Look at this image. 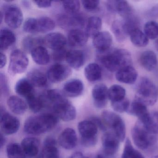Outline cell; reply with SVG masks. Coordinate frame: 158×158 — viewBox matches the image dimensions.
<instances>
[{"label":"cell","instance_id":"6da1fadb","mask_svg":"<svg viewBox=\"0 0 158 158\" xmlns=\"http://www.w3.org/2000/svg\"><path fill=\"white\" fill-rule=\"evenodd\" d=\"M97 59L101 65L112 73L132 65L131 53L124 49L110 48L106 51L98 52Z\"/></svg>","mask_w":158,"mask_h":158},{"label":"cell","instance_id":"7a4b0ae2","mask_svg":"<svg viewBox=\"0 0 158 158\" xmlns=\"http://www.w3.org/2000/svg\"><path fill=\"white\" fill-rule=\"evenodd\" d=\"M58 118L54 114L51 113L31 116L26 121L24 130L29 135L43 134L55 127L58 123Z\"/></svg>","mask_w":158,"mask_h":158},{"label":"cell","instance_id":"3957f363","mask_svg":"<svg viewBox=\"0 0 158 158\" xmlns=\"http://www.w3.org/2000/svg\"><path fill=\"white\" fill-rule=\"evenodd\" d=\"M158 98V90L155 84L148 77H142L137 86L135 100L146 106H152Z\"/></svg>","mask_w":158,"mask_h":158},{"label":"cell","instance_id":"277c9868","mask_svg":"<svg viewBox=\"0 0 158 158\" xmlns=\"http://www.w3.org/2000/svg\"><path fill=\"white\" fill-rule=\"evenodd\" d=\"M131 135L134 144L142 150L147 151L157 143L156 135L148 131L139 120L132 128Z\"/></svg>","mask_w":158,"mask_h":158},{"label":"cell","instance_id":"5b68a950","mask_svg":"<svg viewBox=\"0 0 158 158\" xmlns=\"http://www.w3.org/2000/svg\"><path fill=\"white\" fill-rule=\"evenodd\" d=\"M102 121L106 127L110 128L112 132L121 142L125 139L126 128L125 124L120 115L111 111L105 110L102 114Z\"/></svg>","mask_w":158,"mask_h":158},{"label":"cell","instance_id":"8992f818","mask_svg":"<svg viewBox=\"0 0 158 158\" xmlns=\"http://www.w3.org/2000/svg\"><path fill=\"white\" fill-rule=\"evenodd\" d=\"M98 128L91 120H84L79 123L78 129L83 146L86 147L95 146L98 141Z\"/></svg>","mask_w":158,"mask_h":158},{"label":"cell","instance_id":"52a82bcc","mask_svg":"<svg viewBox=\"0 0 158 158\" xmlns=\"http://www.w3.org/2000/svg\"><path fill=\"white\" fill-rule=\"evenodd\" d=\"M51 106L54 114L64 122L73 121L76 117L75 108L65 97L56 101Z\"/></svg>","mask_w":158,"mask_h":158},{"label":"cell","instance_id":"ba28073f","mask_svg":"<svg viewBox=\"0 0 158 158\" xmlns=\"http://www.w3.org/2000/svg\"><path fill=\"white\" fill-rule=\"evenodd\" d=\"M28 64V58L23 52L21 50H14L10 55L8 71L11 75L22 73L27 69Z\"/></svg>","mask_w":158,"mask_h":158},{"label":"cell","instance_id":"9c48e42d","mask_svg":"<svg viewBox=\"0 0 158 158\" xmlns=\"http://www.w3.org/2000/svg\"><path fill=\"white\" fill-rule=\"evenodd\" d=\"M20 126L19 119L9 113L6 112L4 109L1 107L0 127L3 134L13 135L18 131Z\"/></svg>","mask_w":158,"mask_h":158},{"label":"cell","instance_id":"30bf717a","mask_svg":"<svg viewBox=\"0 0 158 158\" xmlns=\"http://www.w3.org/2000/svg\"><path fill=\"white\" fill-rule=\"evenodd\" d=\"M72 73V69L68 65L57 63L49 68L47 76L50 82L58 83L64 81L71 75Z\"/></svg>","mask_w":158,"mask_h":158},{"label":"cell","instance_id":"8fae6325","mask_svg":"<svg viewBox=\"0 0 158 158\" xmlns=\"http://www.w3.org/2000/svg\"><path fill=\"white\" fill-rule=\"evenodd\" d=\"M23 18L22 10L17 5H10L5 9V23L11 28L16 29L20 27L23 22Z\"/></svg>","mask_w":158,"mask_h":158},{"label":"cell","instance_id":"7c38bea8","mask_svg":"<svg viewBox=\"0 0 158 158\" xmlns=\"http://www.w3.org/2000/svg\"><path fill=\"white\" fill-rule=\"evenodd\" d=\"M106 6L110 12L117 14L123 19L134 15L132 7L126 1H108L106 2Z\"/></svg>","mask_w":158,"mask_h":158},{"label":"cell","instance_id":"4fadbf2b","mask_svg":"<svg viewBox=\"0 0 158 158\" xmlns=\"http://www.w3.org/2000/svg\"><path fill=\"white\" fill-rule=\"evenodd\" d=\"M108 90L109 89L106 85L103 84L96 85L92 90V96L93 102L96 108L103 109L108 103Z\"/></svg>","mask_w":158,"mask_h":158},{"label":"cell","instance_id":"5bb4252c","mask_svg":"<svg viewBox=\"0 0 158 158\" xmlns=\"http://www.w3.org/2000/svg\"><path fill=\"white\" fill-rule=\"evenodd\" d=\"M120 142L112 132H106L102 137V148L104 153L109 156L115 155L119 150Z\"/></svg>","mask_w":158,"mask_h":158},{"label":"cell","instance_id":"9a60e30c","mask_svg":"<svg viewBox=\"0 0 158 158\" xmlns=\"http://www.w3.org/2000/svg\"><path fill=\"white\" fill-rule=\"evenodd\" d=\"M21 146L27 158H41L40 152L39 140L32 137L24 139L22 141Z\"/></svg>","mask_w":158,"mask_h":158},{"label":"cell","instance_id":"2e32d148","mask_svg":"<svg viewBox=\"0 0 158 158\" xmlns=\"http://www.w3.org/2000/svg\"><path fill=\"white\" fill-rule=\"evenodd\" d=\"M59 144L65 149L74 148L77 144L76 132L72 128H65L60 135L58 139Z\"/></svg>","mask_w":158,"mask_h":158},{"label":"cell","instance_id":"e0dca14e","mask_svg":"<svg viewBox=\"0 0 158 158\" xmlns=\"http://www.w3.org/2000/svg\"><path fill=\"white\" fill-rule=\"evenodd\" d=\"M112 42V36L108 31L100 32L93 38V46L98 52H103L110 49Z\"/></svg>","mask_w":158,"mask_h":158},{"label":"cell","instance_id":"ac0fdd59","mask_svg":"<svg viewBox=\"0 0 158 158\" xmlns=\"http://www.w3.org/2000/svg\"><path fill=\"white\" fill-rule=\"evenodd\" d=\"M43 41L47 47L53 51H56L64 48L67 40L64 35L55 32L46 35Z\"/></svg>","mask_w":158,"mask_h":158},{"label":"cell","instance_id":"d6986e66","mask_svg":"<svg viewBox=\"0 0 158 158\" xmlns=\"http://www.w3.org/2000/svg\"><path fill=\"white\" fill-rule=\"evenodd\" d=\"M137 77V72L132 65L123 68L117 71L115 74L116 80L124 84H134Z\"/></svg>","mask_w":158,"mask_h":158},{"label":"cell","instance_id":"ffe728a7","mask_svg":"<svg viewBox=\"0 0 158 158\" xmlns=\"http://www.w3.org/2000/svg\"><path fill=\"white\" fill-rule=\"evenodd\" d=\"M84 85L78 79H72L65 83L63 87L64 94L68 97L76 98L83 92Z\"/></svg>","mask_w":158,"mask_h":158},{"label":"cell","instance_id":"44dd1931","mask_svg":"<svg viewBox=\"0 0 158 158\" xmlns=\"http://www.w3.org/2000/svg\"><path fill=\"white\" fill-rule=\"evenodd\" d=\"M65 60L69 66L75 69H78L84 65L85 57L82 51L72 50L67 52Z\"/></svg>","mask_w":158,"mask_h":158},{"label":"cell","instance_id":"7402d4cb","mask_svg":"<svg viewBox=\"0 0 158 158\" xmlns=\"http://www.w3.org/2000/svg\"><path fill=\"white\" fill-rule=\"evenodd\" d=\"M89 36L85 31L81 29H73L68 35L69 44L73 47H82L86 44Z\"/></svg>","mask_w":158,"mask_h":158},{"label":"cell","instance_id":"603a6c76","mask_svg":"<svg viewBox=\"0 0 158 158\" xmlns=\"http://www.w3.org/2000/svg\"><path fill=\"white\" fill-rule=\"evenodd\" d=\"M40 155L41 158H59L57 141L54 138L49 137L46 139Z\"/></svg>","mask_w":158,"mask_h":158},{"label":"cell","instance_id":"cb8c5ba5","mask_svg":"<svg viewBox=\"0 0 158 158\" xmlns=\"http://www.w3.org/2000/svg\"><path fill=\"white\" fill-rule=\"evenodd\" d=\"M139 62L145 70L151 72L154 70L157 66V55L152 51H145L140 55Z\"/></svg>","mask_w":158,"mask_h":158},{"label":"cell","instance_id":"d4e9b609","mask_svg":"<svg viewBox=\"0 0 158 158\" xmlns=\"http://www.w3.org/2000/svg\"><path fill=\"white\" fill-rule=\"evenodd\" d=\"M15 91L19 96L27 98L35 94L34 86L27 78H23L15 84Z\"/></svg>","mask_w":158,"mask_h":158},{"label":"cell","instance_id":"484cf974","mask_svg":"<svg viewBox=\"0 0 158 158\" xmlns=\"http://www.w3.org/2000/svg\"><path fill=\"white\" fill-rule=\"evenodd\" d=\"M7 104L10 110L16 114H23L27 110V103L18 96H12L7 101Z\"/></svg>","mask_w":158,"mask_h":158},{"label":"cell","instance_id":"4316f807","mask_svg":"<svg viewBox=\"0 0 158 158\" xmlns=\"http://www.w3.org/2000/svg\"><path fill=\"white\" fill-rule=\"evenodd\" d=\"M127 112L137 117L140 121L144 120L149 113L147 106L135 100L130 104Z\"/></svg>","mask_w":158,"mask_h":158},{"label":"cell","instance_id":"83f0119b","mask_svg":"<svg viewBox=\"0 0 158 158\" xmlns=\"http://www.w3.org/2000/svg\"><path fill=\"white\" fill-rule=\"evenodd\" d=\"M33 60L39 65H46L50 61V55L48 50L42 46L34 48L31 52Z\"/></svg>","mask_w":158,"mask_h":158},{"label":"cell","instance_id":"f1b7e54d","mask_svg":"<svg viewBox=\"0 0 158 158\" xmlns=\"http://www.w3.org/2000/svg\"><path fill=\"white\" fill-rule=\"evenodd\" d=\"M85 75L88 81L95 82L102 77V70L99 64L92 63L88 64L85 69Z\"/></svg>","mask_w":158,"mask_h":158},{"label":"cell","instance_id":"f546056e","mask_svg":"<svg viewBox=\"0 0 158 158\" xmlns=\"http://www.w3.org/2000/svg\"><path fill=\"white\" fill-rule=\"evenodd\" d=\"M16 37L14 33L10 29L3 28L0 32V48L1 50L8 49L15 44Z\"/></svg>","mask_w":158,"mask_h":158},{"label":"cell","instance_id":"4dcf8cb0","mask_svg":"<svg viewBox=\"0 0 158 158\" xmlns=\"http://www.w3.org/2000/svg\"><path fill=\"white\" fill-rule=\"evenodd\" d=\"M102 21L100 17L93 16L89 17L87 23L85 32L89 37L94 38L100 32Z\"/></svg>","mask_w":158,"mask_h":158},{"label":"cell","instance_id":"1f68e13d","mask_svg":"<svg viewBox=\"0 0 158 158\" xmlns=\"http://www.w3.org/2000/svg\"><path fill=\"white\" fill-rule=\"evenodd\" d=\"M140 122L152 134L158 135V111L149 112L146 118Z\"/></svg>","mask_w":158,"mask_h":158},{"label":"cell","instance_id":"d6a6232c","mask_svg":"<svg viewBox=\"0 0 158 158\" xmlns=\"http://www.w3.org/2000/svg\"><path fill=\"white\" fill-rule=\"evenodd\" d=\"M27 79L34 87H42L45 86L48 82V77L42 72L37 70L30 71L27 74Z\"/></svg>","mask_w":158,"mask_h":158},{"label":"cell","instance_id":"836d02e7","mask_svg":"<svg viewBox=\"0 0 158 158\" xmlns=\"http://www.w3.org/2000/svg\"><path fill=\"white\" fill-rule=\"evenodd\" d=\"M129 36L131 42L136 47L144 48L148 44L149 39L139 28L134 30Z\"/></svg>","mask_w":158,"mask_h":158},{"label":"cell","instance_id":"e575fe53","mask_svg":"<svg viewBox=\"0 0 158 158\" xmlns=\"http://www.w3.org/2000/svg\"><path fill=\"white\" fill-rule=\"evenodd\" d=\"M36 25L37 33H47L55 28V23L49 17L42 16L37 19Z\"/></svg>","mask_w":158,"mask_h":158},{"label":"cell","instance_id":"d590c367","mask_svg":"<svg viewBox=\"0 0 158 158\" xmlns=\"http://www.w3.org/2000/svg\"><path fill=\"white\" fill-rule=\"evenodd\" d=\"M111 31L116 40L120 43L124 42L128 36L124 28L122 20H116L113 22Z\"/></svg>","mask_w":158,"mask_h":158},{"label":"cell","instance_id":"8d00e7d4","mask_svg":"<svg viewBox=\"0 0 158 158\" xmlns=\"http://www.w3.org/2000/svg\"><path fill=\"white\" fill-rule=\"evenodd\" d=\"M126 91L122 86L114 85L108 90V97L111 102L122 100L126 98Z\"/></svg>","mask_w":158,"mask_h":158},{"label":"cell","instance_id":"74e56055","mask_svg":"<svg viewBox=\"0 0 158 158\" xmlns=\"http://www.w3.org/2000/svg\"><path fill=\"white\" fill-rule=\"evenodd\" d=\"M121 158H145L141 152L135 148L129 139L126 140Z\"/></svg>","mask_w":158,"mask_h":158},{"label":"cell","instance_id":"f35d334b","mask_svg":"<svg viewBox=\"0 0 158 158\" xmlns=\"http://www.w3.org/2000/svg\"><path fill=\"white\" fill-rule=\"evenodd\" d=\"M8 158H27L21 145L16 143H11L6 148Z\"/></svg>","mask_w":158,"mask_h":158},{"label":"cell","instance_id":"ab89813d","mask_svg":"<svg viewBox=\"0 0 158 158\" xmlns=\"http://www.w3.org/2000/svg\"><path fill=\"white\" fill-rule=\"evenodd\" d=\"M27 104L30 110L34 113L39 112L45 106L41 96L37 97L35 94L26 98Z\"/></svg>","mask_w":158,"mask_h":158},{"label":"cell","instance_id":"60d3db41","mask_svg":"<svg viewBox=\"0 0 158 158\" xmlns=\"http://www.w3.org/2000/svg\"><path fill=\"white\" fill-rule=\"evenodd\" d=\"M145 35L149 39L153 40L158 38V23L150 21L146 23L144 27Z\"/></svg>","mask_w":158,"mask_h":158},{"label":"cell","instance_id":"b9f144b4","mask_svg":"<svg viewBox=\"0 0 158 158\" xmlns=\"http://www.w3.org/2000/svg\"><path fill=\"white\" fill-rule=\"evenodd\" d=\"M43 43H44L43 39L35 37L27 36L23 40V46L26 51L31 52L34 48L41 46V44Z\"/></svg>","mask_w":158,"mask_h":158},{"label":"cell","instance_id":"7bdbcfd3","mask_svg":"<svg viewBox=\"0 0 158 158\" xmlns=\"http://www.w3.org/2000/svg\"><path fill=\"white\" fill-rule=\"evenodd\" d=\"M64 10L71 15L78 13L80 8V2L77 0H71L62 2Z\"/></svg>","mask_w":158,"mask_h":158},{"label":"cell","instance_id":"ee69618b","mask_svg":"<svg viewBox=\"0 0 158 158\" xmlns=\"http://www.w3.org/2000/svg\"><path fill=\"white\" fill-rule=\"evenodd\" d=\"M130 104L129 100L126 98L119 101L111 102L112 109L116 112L120 113L127 112Z\"/></svg>","mask_w":158,"mask_h":158},{"label":"cell","instance_id":"f6af8a7d","mask_svg":"<svg viewBox=\"0 0 158 158\" xmlns=\"http://www.w3.org/2000/svg\"><path fill=\"white\" fill-rule=\"evenodd\" d=\"M37 19L29 18L27 19L23 26V30L26 33L30 34H36Z\"/></svg>","mask_w":158,"mask_h":158},{"label":"cell","instance_id":"bcb514c9","mask_svg":"<svg viewBox=\"0 0 158 158\" xmlns=\"http://www.w3.org/2000/svg\"><path fill=\"white\" fill-rule=\"evenodd\" d=\"M8 81L6 75L3 73L0 74V90L1 96L6 97L10 93Z\"/></svg>","mask_w":158,"mask_h":158},{"label":"cell","instance_id":"7dc6e473","mask_svg":"<svg viewBox=\"0 0 158 158\" xmlns=\"http://www.w3.org/2000/svg\"><path fill=\"white\" fill-rule=\"evenodd\" d=\"M82 5L87 10L92 11L98 9L100 4L98 0H84L82 1Z\"/></svg>","mask_w":158,"mask_h":158},{"label":"cell","instance_id":"c3c4849f","mask_svg":"<svg viewBox=\"0 0 158 158\" xmlns=\"http://www.w3.org/2000/svg\"><path fill=\"white\" fill-rule=\"evenodd\" d=\"M67 53V52L64 48L58 50L54 51L52 54L53 60L58 62L57 63H59V62L62 61L66 59Z\"/></svg>","mask_w":158,"mask_h":158},{"label":"cell","instance_id":"681fc988","mask_svg":"<svg viewBox=\"0 0 158 158\" xmlns=\"http://www.w3.org/2000/svg\"><path fill=\"white\" fill-rule=\"evenodd\" d=\"M147 16L152 19H158V3L155 4L147 11Z\"/></svg>","mask_w":158,"mask_h":158},{"label":"cell","instance_id":"f907efd6","mask_svg":"<svg viewBox=\"0 0 158 158\" xmlns=\"http://www.w3.org/2000/svg\"><path fill=\"white\" fill-rule=\"evenodd\" d=\"M90 120L97 125L98 128H100L102 131H106V129H107V128H106L107 127L105 125V123H104L102 120H101L98 117H93L91 118Z\"/></svg>","mask_w":158,"mask_h":158},{"label":"cell","instance_id":"816d5d0a","mask_svg":"<svg viewBox=\"0 0 158 158\" xmlns=\"http://www.w3.org/2000/svg\"><path fill=\"white\" fill-rule=\"evenodd\" d=\"M34 2L40 8H49L52 5V2L50 1H35Z\"/></svg>","mask_w":158,"mask_h":158},{"label":"cell","instance_id":"f5cc1de1","mask_svg":"<svg viewBox=\"0 0 158 158\" xmlns=\"http://www.w3.org/2000/svg\"><path fill=\"white\" fill-rule=\"evenodd\" d=\"M7 63V58L6 55L2 53L1 52V64H0V68H2L5 66Z\"/></svg>","mask_w":158,"mask_h":158},{"label":"cell","instance_id":"db71d44e","mask_svg":"<svg viewBox=\"0 0 158 158\" xmlns=\"http://www.w3.org/2000/svg\"><path fill=\"white\" fill-rule=\"evenodd\" d=\"M68 158H89L85 156L83 153L80 152H76L69 156Z\"/></svg>","mask_w":158,"mask_h":158},{"label":"cell","instance_id":"11a10c76","mask_svg":"<svg viewBox=\"0 0 158 158\" xmlns=\"http://www.w3.org/2000/svg\"><path fill=\"white\" fill-rule=\"evenodd\" d=\"M1 148H2L3 146H4L5 144V141H6V139H5V137L3 136V134H1Z\"/></svg>","mask_w":158,"mask_h":158},{"label":"cell","instance_id":"9f6ffc18","mask_svg":"<svg viewBox=\"0 0 158 158\" xmlns=\"http://www.w3.org/2000/svg\"><path fill=\"white\" fill-rule=\"evenodd\" d=\"M22 4L26 8H29L30 6V3L27 1H22Z\"/></svg>","mask_w":158,"mask_h":158},{"label":"cell","instance_id":"6f0895ef","mask_svg":"<svg viewBox=\"0 0 158 158\" xmlns=\"http://www.w3.org/2000/svg\"><path fill=\"white\" fill-rule=\"evenodd\" d=\"M96 158H105L104 157H103L102 155H101V154H99L98 156H97Z\"/></svg>","mask_w":158,"mask_h":158},{"label":"cell","instance_id":"680465c9","mask_svg":"<svg viewBox=\"0 0 158 158\" xmlns=\"http://www.w3.org/2000/svg\"><path fill=\"white\" fill-rule=\"evenodd\" d=\"M151 158H158V155H155V156H153V157H152Z\"/></svg>","mask_w":158,"mask_h":158},{"label":"cell","instance_id":"91938a15","mask_svg":"<svg viewBox=\"0 0 158 158\" xmlns=\"http://www.w3.org/2000/svg\"><path fill=\"white\" fill-rule=\"evenodd\" d=\"M156 46H157V48L158 49V40L157 41V43H156Z\"/></svg>","mask_w":158,"mask_h":158},{"label":"cell","instance_id":"94428289","mask_svg":"<svg viewBox=\"0 0 158 158\" xmlns=\"http://www.w3.org/2000/svg\"></svg>","mask_w":158,"mask_h":158}]
</instances>
